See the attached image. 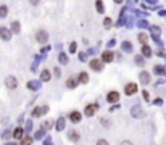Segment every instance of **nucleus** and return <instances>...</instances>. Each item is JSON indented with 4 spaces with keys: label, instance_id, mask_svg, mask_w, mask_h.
Masks as SVG:
<instances>
[{
    "label": "nucleus",
    "instance_id": "f257e3e1",
    "mask_svg": "<svg viewBox=\"0 0 166 145\" xmlns=\"http://www.w3.org/2000/svg\"><path fill=\"white\" fill-rule=\"evenodd\" d=\"M34 37H36V42H39V44H47L49 42V32L44 31V29H39Z\"/></svg>",
    "mask_w": 166,
    "mask_h": 145
},
{
    "label": "nucleus",
    "instance_id": "f03ea898",
    "mask_svg": "<svg viewBox=\"0 0 166 145\" xmlns=\"http://www.w3.org/2000/svg\"><path fill=\"white\" fill-rule=\"evenodd\" d=\"M137 90H139V87H137V84H135V82H127V84L124 85V94H126L127 97L135 95V94H137Z\"/></svg>",
    "mask_w": 166,
    "mask_h": 145
},
{
    "label": "nucleus",
    "instance_id": "7ed1b4c3",
    "mask_svg": "<svg viewBox=\"0 0 166 145\" xmlns=\"http://www.w3.org/2000/svg\"><path fill=\"white\" fill-rule=\"evenodd\" d=\"M12 36H13V32L10 31V29L5 27V26H0V39H2L3 42H10Z\"/></svg>",
    "mask_w": 166,
    "mask_h": 145
},
{
    "label": "nucleus",
    "instance_id": "20e7f679",
    "mask_svg": "<svg viewBox=\"0 0 166 145\" xmlns=\"http://www.w3.org/2000/svg\"><path fill=\"white\" fill-rule=\"evenodd\" d=\"M89 66H90L95 73H98V71L103 70V61L100 60V58H92V60L89 61Z\"/></svg>",
    "mask_w": 166,
    "mask_h": 145
},
{
    "label": "nucleus",
    "instance_id": "39448f33",
    "mask_svg": "<svg viewBox=\"0 0 166 145\" xmlns=\"http://www.w3.org/2000/svg\"><path fill=\"white\" fill-rule=\"evenodd\" d=\"M49 111V106H45V105H42V106H36V108L31 111V116L32 118H40L42 114H45Z\"/></svg>",
    "mask_w": 166,
    "mask_h": 145
},
{
    "label": "nucleus",
    "instance_id": "423d86ee",
    "mask_svg": "<svg viewBox=\"0 0 166 145\" xmlns=\"http://www.w3.org/2000/svg\"><path fill=\"white\" fill-rule=\"evenodd\" d=\"M139 81H140V84H144V85H149V84L152 82V74H150L149 71H140V73H139Z\"/></svg>",
    "mask_w": 166,
    "mask_h": 145
},
{
    "label": "nucleus",
    "instance_id": "0eeeda50",
    "mask_svg": "<svg viewBox=\"0 0 166 145\" xmlns=\"http://www.w3.org/2000/svg\"><path fill=\"white\" fill-rule=\"evenodd\" d=\"M5 85H7L10 90H15L16 87H18V79H16L15 76H7V79H5Z\"/></svg>",
    "mask_w": 166,
    "mask_h": 145
},
{
    "label": "nucleus",
    "instance_id": "6e6552de",
    "mask_svg": "<svg viewBox=\"0 0 166 145\" xmlns=\"http://www.w3.org/2000/svg\"><path fill=\"white\" fill-rule=\"evenodd\" d=\"M69 121H71V123H74V124L81 123V121H82V113L78 111V110L71 111V113H69Z\"/></svg>",
    "mask_w": 166,
    "mask_h": 145
},
{
    "label": "nucleus",
    "instance_id": "1a4fd4ad",
    "mask_svg": "<svg viewBox=\"0 0 166 145\" xmlns=\"http://www.w3.org/2000/svg\"><path fill=\"white\" fill-rule=\"evenodd\" d=\"M103 63H111L113 60H115V53L111 52V50H105L103 53H102V58H100Z\"/></svg>",
    "mask_w": 166,
    "mask_h": 145
},
{
    "label": "nucleus",
    "instance_id": "9d476101",
    "mask_svg": "<svg viewBox=\"0 0 166 145\" xmlns=\"http://www.w3.org/2000/svg\"><path fill=\"white\" fill-rule=\"evenodd\" d=\"M97 110H98V105L97 103H90V105H87L84 108V114L86 116H94Z\"/></svg>",
    "mask_w": 166,
    "mask_h": 145
},
{
    "label": "nucleus",
    "instance_id": "9b49d317",
    "mask_svg": "<svg viewBox=\"0 0 166 145\" xmlns=\"http://www.w3.org/2000/svg\"><path fill=\"white\" fill-rule=\"evenodd\" d=\"M107 100H108V103H116L119 100V94L116 90H110L107 95Z\"/></svg>",
    "mask_w": 166,
    "mask_h": 145
},
{
    "label": "nucleus",
    "instance_id": "f8f14e48",
    "mask_svg": "<svg viewBox=\"0 0 166 145\" xmlns=\"http://www.w3.org/2000/svg\"><path fill=\"white\" fill-rule=\"evenodd\" d=\"M78 84H79V81H78V77H68V81H66V87L68 89H76L78 87Z\"/></svg>",
    "mask_w": 166,
    "mask_h": 145
},
{
    "label": "nucleus",
    "instance_id": "ddd939ff",
    "mask_svg": "<svg viewBox=\"0 0 166 145\" xmlns=\"http://www.w3.org/2000/svg\"><path fill=\"white\" fill-rule=\"evenodd\" d=\"M12 135H13V139L21 140V139L24 137V131H23V128H16V129L12 132Z\"/></svg>",
    "mask_w": 166,
    "mask_h": 145
},
{
    "label": "nucleus",
    "instance_id": "4468645a",
    "mask_svg": "<svg viewBox=\"0 0 166 145\" xmlns=\"http://www.w3.org/2000/svg\"><path fill=\"white\" fill-rule=\"evenodd\" d=\"M68 139H69L71 142H78V140L81 139V135H79V132H78V131L71 129V131L68 132Z\"/></svg>",
    "mask_w": 166,
    "mask_h": 145
},
{
    "label": "nucleus",
    "instance_id": "2eb2a0df",
    "mask_svg": "<svg viewBox=\"0 0 166 145\" xmlns=\"http://www.w3.org/2000/svg\"><path fill=\"white\" fill-rule=\"evenodd\" d=\"M52 79V73L49 71V70H44L42 73H40V81L42 82H49Z\"/></svg>",
    "mask_w": 166,
    "mask_h": 145
},
{
    "label": "nucleus",
    "instance_id": "dca6fc26",
    "mask_svg": "<svg viewBox=\"0 0 166 145\" xmlns=\"http://www.w3.org/2000/svg\"><path fill=\"white\" fill-rule=\"evenodd\" d=\"M78 81H79V84H87V82H89V74H87L86 71L79 73V74H78Z\"/></svg>",
    "mask_w": 166,
    "mask_h": 145
},
{
    "label": "nucleus",
    "instance_id": "f3484780",
    "mask_svg": "<svg viewBox=\"0 0 166 145\" xmlns=\"http://www.w3.org/2000/svg\"><path fill=\"white\" fill-rule=\"evenodd\" d=\"M10 31H12L13 34H20V31H21V24H20V21H13V23H12V27H10Z\"/></svg>",
    "mask_w": 166,
    "mask_h": 145
},
{
    "label": "nucleus",
    "instance_id": "a211bd4d",
    "mask_svg": "<svg viewBox=\"0 0 166 145\" xmlns=\"http://www.w3.org/2000/svg\"><path fill=\"white\" fill-rule=\"evenodd\" d=\"M131 114L134 116V118H139V116L142 114V108H140L139 105H134V106H132V110H131Z\"/></svg>",
    "mask_w": 166,
    "mask_h": 145
},
{
    "label": "nucleus",
    "instance_id": "6ab92c4d",
    "mask_svg": "<svg viewBox=\"0 0 166 145\" xmlns=\"http://www.w3.org/2000/svg\"><path fill=\"white\" fill-rule=\"evenodd\" d=\"M137 41H139L142 45H147V41H149V36H147L145 32H139V34H137Z\"/></svg>",
    "mask_w": 166,
    "mask_h": 145
},
{
    "label": "nucleus",
    "instance_id": "aec40b11",
    "mask_svg": "<svg viewBox=\"0 0 166 145\" xmlns=\"http://www.w3.org/2000/svg\"><path fill=\"white\" fill-rule=\"evenodd\" d=\"M142 56H145V58H150L152 56V48L149 47V45H142V53H140Z\"/></svg>",
    "mask_w": 166,
    "mask_h": 145
},
{
    "label": "nucleus",
    "instance_id": "412c9836",
    "mask_svg": "<svg viewBox=\"0 0 166 145\" xmlns=\"http://www.w3.org/2000/svg\"><path fill=\"white\" fill-rule=\"evenodd\" d=\"M95 7H97V12H98V13H103V12H105L103 0H95Z\"/></svg>",
    "mask_w": 166,
    "mask_h": 145
},
{
    "label": "nucleus",
    "instance_id": "4be33fe9",
    "mask_svg": "<svg viewBox=\"0 0 166 145\" xmlns=\"http://www.w3.org/2000/svg\"><path fill=\"white\" fill-rule=\"evenodd\" d=\"M32 143V137L31 135H24V137L20 140V145H31Z\"/></svg>",
    "mask_w": 166,
    "mask_h": 145
},
{
    "label": "nucleus",
    "instance_id": "5701e85b",
    "mask_svg": "<svg viewBox=\"0 0 166 145\" xmlns=\"http://www.w3.org/2000/svg\"><path fill=\"white\" fill-rule=\"evenodd\" d=\"M7 15H8V7L7 5H0V19L7 18Z\"/></svg>",
    "mask_w": 166,
    "mask_h": 145
},
{
    "label": "nucleus",
    "instance_id": "b1692460",
    "mask_svg": "<svg viewBox=\"0 0 166 145\" xmlns=\"http://www.w3.org/2000/svg\"><path fill=\"white\" fill-rule=\"evenodd\" d=\"M123 50L127 52V53H131V52H132V44L129 42V41H124V42H123Z\"/></svg>",
    "mask_w": 166,
    "mask_h": 145
},
{
    "label": "nucleus",
    "instance_id": "393cba45",
    "mask_svg": "<svg viewBox=\"0 0 166 145\" xmlns=\"http://www.w3.org/2000/svg\"><path fill=\"white\" fill-rule=\"evenodd\" d=\"M58 61H60L61 65H66V63H68V56L64 55V53H60V55H58Z\"/></svg>",
    "mask_w": 166,
    "mask_h": 145
},
{
    "label": "nucleus",
    "instance_id": "a878e982",
    "mask_svg": "<svg viewBox=\"0 0 166 145\" xmlns=\"http://www.w3.org/2000/svg\"><path fill=\"white\" fill-rule=\"evenodd\" d=\"M52 126H53V123H52V121H44V123H42V128H40V129H44V131H49V129L52 128Z\"/></svg>",
    "mask_w": 166,
    "mask_h": 145
},
{
    "label": "nucleus",
    "instance_id": "bb28decb",
    "mask_svg": "<svg viewBox=\"0 0 166 145\" xmlns=\"http://www.w3.org/2000/svg\"><path fill=\"white\" fill-rule=\"evenodd\" d=\"M57 129H58V131L64 129V118H58V121H57Z\"/></svg>",
    "mask_w": 166,
    "mask_h": 145
},
{
    "label": "nucleus",
    "instance_id": "cd10ccee",
    "mask_svg": "<svg viewBox=\"0 0 166 145\" xmlns=\"http://www.w3.org/2000/svg\"><path fill=\"white\" fill-rule=\"evenodd\" d=\"M163 73H164V66L156 65V66H155V74H163Z\"/></svg>",
    "mask_w": 166,
    "mask_h": 145
},
{
    "label": "nucleus",
    "instance_id": "c85d7f7f",
    "mask_svg": "<svg viewBox=\"0 0 166 145\" xmlns=\"http://www.w3.org/2000/svg\"><path fill=\"white\" fill-rule=\"evenodd\" d=\"M150 29H152V34H153L155 37H158V36H160V27H158V26H152Z\"/></svg>",
    "mask_w": 166,
    "mask_h": 145
},
{
    "label": "nucleus",
    "instance_id": "c756f323",
    "mask_svg": "<svg viewBox=\"0 0 166 145\" xmlns=\"http://www.w3.org/2000/svg\"><path fill=\"white\" fill-rule=\"evenodd\" d=\"M111 24H113L111 18H105V21H103V26H105L107 29H110V27H111Z\"/></svg>",
    "mask_w": 166,
    "mask_h": 145
},
{
    "label": "nucleus",
    "instance_id": "7c9ffc66",
    "mask_svg": "<svg viewBox=\"0 0 166 145\" xmlns=\"http://www.w3.org/2000/svg\"><path fill=\"white\" fill-rule=\"evenodd\" d=\"M135 63H137V65H140V66H144V56L137 55V56H135Z\"/></svg>",
    "mask_w": 166,
    "mask_h": 145
},
{
    "label": "nucleus",
    "instance_id": "2f4dec72",
    "mask_svg": "<svg viewBox=\"0 0 166 145\" xmlns=\"http://www.w3.org/2000/svg\"><path fill=\"white\" fill-rule=\"evenodd\" d=\"M95 145H110V143H108V140H105V139H98Z\"/></svg>",
    "mask_w": 166,
    "mask_h": 145
},
{
    "label": "nucleus",
    "instance_id": "473e14b6",
    "mask_svg": "<svg viewBox=\"0 0 166 145\" xmlns=\"http://www.w3.org/2000/svg\"><path fill=\"white\" fill-rule=\"evenodd\" d=\"M76 48H78V45H76V44H71V47H69V52H71V53H74V52H76Z\"/></svg>",
    "mask_w": 166,
    "mask_h": 145
},
{
    "label": "nucleus",
    "instance_id": "72a5a7b5",
    "mask_svg": "<svg viewBox=\"0 0 166 145\" xmlns=\"http://www.w3.org/2000/svg\"><path fill=\"white\" fill-rule=\"evenodd\" d=\"M29 3L36 7V5H39V3H40V0H29Z\"/></svg>",
    "mask_w": 166,
    "mask_h": 145
},
{
    "label": "nucleus",
    "instance_id": "f704fd0d",
    "mask_svg": "<svg viewBox=\"0 0 166 145\" xmlns=\"http://www.w3.org/2000/svg\"><path fill=\"white\" fill-rule=\"evenodd\" d=\"M29 87H31V89H39V84H34V82H29Z\"/></svg>",
    "mask_w": 166,
    "mask_h": 145
},
{
    "label": "nucleus",
    "instance_id": "c9c22d12",
    "mask_svg": "<svg viewBox=\"0 0 166 145\" xmlns=\"http://www.w3.org/2000/svg\"><path fill=\"white\" fill-rule=\"evenodd\" d=\"M102 124L105 126V128H108V126H110V123L107 121V118H102Z\"/></svg>",
    "mask_w": 166,
    "mask_h": 145
},
{
    "label": "nucleus",
    "instance_id": "e433bc0d",
    "mask_svg": "<svg viewBox=\"0 0 166 145\" xmlns=\"http://www.w3.org/2000/svg\"><path fill=\"white\" fill-rule=\"evenodd\" d=\"M142 95H144V99H145V100H149V99H150V97H149V92H147V90H144Z\"/></svg>",
    "mask_w": 166,
    "mask_h": 145
},
{
    "label": "nucleus",
    "instance_id": "4c0bfd02",
    "mask_svg": "<svg viewBox=\"0 0 166 145\" xmlns=\"http://www.w3.org/2000/svg\"><path fill=\"white\" fill-rule=\"evenodd\" d=\"M119 145H132V142H131V140H123Z\"/></svg>",
    "mask_w": 166,
    "mask_h": 145
},
{
    "label": "nucleus",
    "instance_id": "58836bf2",
    "mask_svg": "<svg viewBox=\"0 0 166 145\" xmlns=\"http://www.w3.org/2000/svg\"><path fill=\"white\" fill-rule=\"evenodd\" d=\"M8 135H10V131H5V132L2 134V137H3V139H7V137H8Z\"/></svg>",
    "mask_w": 166,
    "mask_h": 145
},
{
    "label": "nucleus",
    "instance_id": "ea45409f",
    "mask_svg": "<svg viewBox=\"0 0 166 145\" xmlns=\"http://www.w3.org/2000/svg\"><path fill=\"white\" fill-rule=\"evenodd\" d=\"M44 145H52V140H50V139H47V140L44 142Z\"/></svg>",
    "mask_w": 166,
    "mask_h": 145
},
{
    "label": "nucleus",
    "instance_id": "a19ab883",
    "mask_svg": "<svg viewBox=\"0 0 166 145\" xmlns=\"http://www.w3.org/2000/svg\"><path fill=\"white\" fill-rule=\"evenodd\" d=\"M108 45H110V47H113V45H115V39H111V41L108 42Z\"/></svg>",
    "mask_w": 166,
    "mask_h": 145
},
{
    "label": "nucleus",
    "instance_id": "79ce46f5",
    "mask_svg": "<svg viewBox=\"0 0 166 145\" xmlns=\"http://www.w3.org/2000/svg\"><path fill=\"white\" fill-rule=\"evenodd\" d=\"M115 2H116V3H123V0H115Z\"/></svg>",
    "mask_w": 166,
    "mask_h": 145
},
{
    "label": "nucleus",
    "instance_id": "37998d69",
    "mask_svg": "<svg viewBox=\"0 0 166 145\" xmlns=\"http://www.w3.org/2000/svg\"><path fill=\"white\" fill-rule=\"evenodd\" d=\"M7 145H16V143H13V142H8Z\"/></svg>",
    "mask_w": 166,
    "mask_h": 145
}]
</instances>
